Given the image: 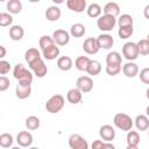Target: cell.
Returning a JSON list of instances; mask_svg holds the SVG:
<instances>
[{"mask_svg":"<svg viewBox=\"0 0 149 149\" xmlns=\"http://www.w3.org/2000/svg\"><path fill=\"white\" fill-rule=\"evenodd\" d=\"M146 97H147V99L149 100V87H148L147 91H146Z\"/></svg>","mask_w":149,"mask_h":149,"instance_id":"cell-49","label":"cell"},{"mask_svg":"<svg viewBox=\"0 0 149 149\" xmlns=\"http://www.w3.org/2000/svg\"><path fill=\"white\" fill-rule=\"evenodd\" d=\"M102 149H115V147H114V144H112L111 142H105Z\"/></svg>","mask_w":149,"mask_h":149,"instance_id":"cell-44","label":"cell"},{"mask_svg":"<svg viewBox=\"0 0 149 149\" xmlns=\"http://www.w3.org/2000/svg\"><path fill=\"white\" fill-rule=\"evenodd\" d=\"M148 136H149V130H148Z\"/></svg>","mask_w":149,"mask_h":149,"instance_id":"cell-53","label":"cell"},{"mask_svg":"<svg viewBox=\"0 0 149 149\" xmlns=\"http://www.w3.org/2000/svg\"><path fill=\"white\" fill-rule=\"evenodd\" d=\"M16 142L22 148H29L33 143V135L27 130H22L16 135Z\"/></svg>","mask_w":149,"mask_h":149,"instance_id":"cell-12","label":"cell"},{"mask_svg":"<svg viewBox=\"0 0 149 149\" xmlns=\"http://www.w3.org/2000/svg\"><path fill=\"white\" fill-rule=\"evenodd\" d=\"M100 71H101V64H100V62H98L95 59H91L90 65H88L86 72L90 76H98L100 73Z\"/></svg>","mask_w":149,"mask_h":149,"instance_id":"cell-30","label":"cell"},{"mask_svg":"<svg viewBox=\"0 0 149 149\" xmlns=\"http://www.w3.org/2000/svg\"><path fill=\"white\" fill-rule=\"evenodd\" d=\"M9 85H10L9 79H8L6 76H1V77H0V91H1V92L6 91V90L9 87Z\"/></svg>","mask_w":149,"mask_h":149,"instance_id":"cell-42","label":"cell"},{"mask_svg":"<svg viewBox=\"0 0 149 149\" xmlns=\"http://www.w3.org/2000/svg\"><path fill=\"white\" fill-rule=\"evenodd\" d=\"M23 35H24V30H23V28L21 26L14 24V26H12L9 28V37L13 41H20V40H22Z\"/></svg>","mask_w":149,"mask_h":149,"instance_id":"cell-22","label":"cell"},{"mask_svg":"<svg viewBox=\"0 0 149 149\" xmlns=\"http://www.w3.org/2000/svg\"><path fill=\"white\" fill-rule=\"evenodd\" d=\"M102 10L105 15H111L114 17H116L120 14V7L116 2H107Z\"/></svg>","mask_w":149,"mask_h":149,"instance_id":"cell-21","label":"cell"},{"mask_svg":"<svg viewBox=\"0 0 149 149\" xmlns=\"http://www.w3.org/2000/svg\"><path fill=\"white\" fill-rule=\"evenodd\" d=\"M83 49L87 55H95L100 50L98 41L94 37H87L83 43Z\"/></svg>","mask_w":149,"mask_h":149,"instance_id":"cell-10","label":"cell"},{"mask_svg":"<svg viewBox=\"0 0 149 149\" xmlns=\"http://www.w3.org/2000/svg\"><path fill=\"white\" fill-rule=\"evenodd\" d=\"M13 76L14 78L19 81V84L24 85V86H30L33 83V73L28 69L24 68L23 64L19 63L14 66L13 70Z\"/></svg>","mask_w":149,"mask_h":149,"instance_id":"cell-1","label":"cell"},{"mask_svg":"<svg viewBox=\"0 0 149 149\" xmlns=\"http://www.w3.org/2000/svg\"><path fill=\"white\" fill-rule=\"evenodd\" d=\"M133 22H134V20H133L132 15H129V14H121L120 17L118 19L116 23L119 24V28H121V27H130V26H133Z\"/></svg>","mask_w":149,"mask_h":149,"instance_id":"cell-32","label":"cell"},{"mask_svg":"<svg viewBox=\"0 0 149 149\" xmlns=\"http://www.w3.org/2000/svg\"><path fill=\"white\" fill-rule=\"evenodd\" d=\"M52 40L56 45H66L70 42V33L64 29H56L52 33Z\"/></svg>","mask_w":149,"mask_h":149,"instance_id":"cell-9","label":"cell"},{"mask_svg":"<svg viewBox=\"0 0 149 149\" xmlns=\"http://www.w3.org/2000/svg\"><path fill=\"white\" fill-rule=\"evenodd\" d=\"M6 56V48L3 45H0V57L3 58Z\"/></svg>","mask_w":149,"mask_h":149,"instance_id":"cell-46","label":"cell"},{"mask_svg":"<svg viewBox=\"0 0 149 149\" xmlns=\"http://www.w3.org/2000/svg\"><path fill=\"white\" fill-rule=\"evenodd\" d=\"M99 135L102 141L105 142H111L115 137V129L111 125H104L99 129Z\"/></svg>","mask_w":149,"mask_h":149,"instance_id":"cell-11","label":"cell"},{"mask_svg":"<svg viewBox=\"0 0 149 149\" xmlns=\"http://www.w3.org/2000/svg\"><path fill=\"white\" fill-rule=\"evenodd\" d=\"M86 12H87V15H88L90 17H100V16H101V12H102V9H101L100 5L93 2V3L88 5Z\"/></svg>","mask_w":149,"mask_h":149,"instance_id":"cell-29","label":"cell"},{"mask_svg":"<svg viewBox=\"0 0 149 149\" xmlns=\"http://www.w3.org/2000/svg\"><path fill=\"white\" fill-rule=\"evenodd\" d=\"M13 141H14L13 135L9 134V133H2L0 135V146L2 148H9V147H12Z\"/></svg>","mask_w":149,"mask_h":149,"instance_id":"cell-34","label":"cell"},{"mask_svg":"<svg viewBox=\"0 0 149 149\" xmlns=\"http://www.w3.org/2000/svg\"><path fill=\"white\" fill-rule=\"evenodd\" d=\"M69 147L71 149H88V142L80 134H71L69 137Z\"/></svg>","mask_w":149,"mask_h":149,"instance_id":"cell-7","label":"cell"},{"mask_svg":"<svg viewBox=\"0 0 149 149\" xmlns=\"http://www.w3.org/2000/svg\"><path fill=\"white\" fill-rule=\"evenodd\" d=\"M121 62H122V57H121L120 52H118V51L108 52L106 56V64L107 65H115V64L121 65Z\"/></svg>","mask_w":149,"mask_h":149,"instance_id":"cell-27","label":"cell"},{"mask_svg":"<svg viewBox=\"0 0 149 149\" xmlns=\"http://www.w3.org/2000/svg\"><path fill=\"white\" fill-rule=\"evenodd\" d=\"M121 71V65L115 64V65H106V73L108 76H116Z\"/></svg>","mask_w":149,"mask_h":149,"instance_id":"cell-39","label":"cell"},{"mask_svg":"<svg viewBox=\"0 0 149 149\" xmlns=\"http://www.w3.org/2000/svg\"><path fill=\"white\" fill-rule=\"evenodd\" d=\"M55 42L52 40V36H48V35H43L40 37V41H38V45L41 48V50H44L51 45H54Z\"/></svg>","mask_w":149,"mask_h":149,"instance_id":"cell-35","label":"cell"},{"mask_svg":"<svg viewBox=\"0 0 149 149\" xmlns=\"http://www.w3.org/2000/svg\"><path fill=\"white\" fill-rule=\"evenodd\" d=\"M146 115H147V116L149 118V105H148V106L146 107Z\"/></svg>","mask_w":149,"mask_h":149,"instance_id":"cell-48","label":"cell"},{"mask_svg":"<svg viewBox=\"0 0 149 149\" xmlns=\"http://www.w3.org/2000/svg\"><path fill=\"white\" fill-rule=\"evenodd\" d=\"M62 15V12L59 9V7L57 6H50L47 10H45V17L48 21L50 22H55V21H58L59 17Z\"/></svg>","mask_w":149,"mask_h":149,"instance_id":"cell-19","label":"cell"},{"mask_svg":"<svg viewBox=\"0 0 149 149\" xmlns=\"http://www.w3.org/2000/svg\"><path fill=\"white\" fill-rule=\"evenodd\" d=\"M66 6L70 10H72L74 13H81L85 9H87L86 8V0H68Z\"/></svg>","mask_w":149,"mask_h":149,"instance_id":"cell-15","label":"cell"},{"mask_svg":"<svg viewBox=\"0 0 149 149\" xmlns=\"http://www.w3.org/2000/svg\"><path fill=\"white\" fill-rule=\"evenodd\" d=\"M42 56L47 59V61H52V59H56L58 56H59V48L54 44L44 50H42Z\"/></svg>","mask_w":149,"mask_h":149,"instance_id":"cell-20","label":"cell"},{"mask_svg":"<svg viewBox=\"0 0 149 149\" xmlns=\"http://www.w3.org/2000/svg\"><path fill=\"white\" fill-rule=\"evenodd\" d=\"M104 144L105 142L101 141V140H94L91 144V149H102L104 148Z\"/></svg>","mask_w":149,"mask_h":149,"instance_id":"cell-43","label":"cell"},{"mask_svg":"<svg viewBox=\"0 0 149 149\" xmlns=\"http://www.w3.org/2000/svg\"><path fill=\"white\" fill-rule=\"evenodd\" d=\"M81 98H83V93L77 88V87H73V88H70L66 93V99L70 104H79L81 101Z\"/></svg>","mask_w":149,"mask_h":149,"instance_id":"cell-17","label":"cell"},{"mask_svg":"<svg viewBox=\"0 0 149 149\" xmlns=\"http://www.w3.org/2000/svg\"><path fill=\"white\" fill-rule=\"evenodd\" d=\"M13 23V16L9 13H0V26L7 27Z\"/></svg>","mask_w":149,"mask_h":149,"instance_id":"cell-38","label":"cell"},{"mask_svg":"<svg viewBox=\"0 0 149 149\" xmlns=\"http://www.w3.org/2000/svg\"><path fill=\"white\" fill-rule=\"evenodd\" d=\"M127 146H139L140 143V135L136 130H129L127 133Z\"/></svg>","mask_w":149,"mask_h":149,"instance_id":"cell-31","label":"cell"},{"mask_svg":"<svg viewBox=\"0 0 149 149\" xmlns=\"http://www.w3.org/2000/svg\"><path fill=\"white\" fill-rule=\"evenodd\" d=\"M116 17L111 16V15H101L97 20V26L101 31H111L116 24Z\"/></svg>","mask_w":149,"mask_h":149,"instance_id":"cell-5","label":"cell"},{"mask_svg":"<svg viewBox=\"0 0 149 149\" xmlns=\"http://www.w3.org/2000/svg\"><path fill=\"white\" fill-rule=\"evenodd\" d=\"M40 119L35 115H30L26 119V127L29 129V130H36L38 127H40Z\"/></svg>","mask_w":149,"mask_h":149,"instance_id":"cell-33","label":"cell"},{"mask_svg":"<svg viewBox=\"0 0 149 149\" xmlns=\"http://www.w3.org/2000/svg\"><path fill=\"white\" fill-rule=\"evenodd\" d=\"M10 149H22V147H20V146H17V147H12Z\"/></svg>","mask_w":149,"mask_h":149,"instance_id":"cell-50","label":"cell"},{"mask_svg":"<svg viewBox=\"0 0 149 149\" xmlns=\"http://www.w3.org/2000/svg\"><path fill=\"white\" fill-rule=\"evenodd\" d=\"M147 40H148V41H149V34H148V36H147Z\"/></svg>","mask_w":149,"mask_h":149,"instance_id":"cell-52","label":"cell"},{"mask_svg":"<svg viewBox=\"0 0 149 149\" xmlns=\"http://www.w3.org/2000/svg\"><path fill=\"white\" fill-rule=\"evenodd\" d=\"M134 125H135L136 129L140 130V132L148 130V129H149V118H148L147 115L140 114V115H137V116L135 118Z\"/></svg>","mask_w":149,"mask_h":149,"instance_id":"cell-16","label":"cell"},{"mask_svg":"<svg viewBox=\"0 0 149 149\" xmlns=\"http://www.w3.org/2000/svg\"><path fill=\"white\" fill-rule=\"evenodd\" d=\"M65 104V99L62 94H55L52 97H50L48 99V101L45 102V109L47 112L51 113V114H56L58 112H61V109L64 107Z\"/></svg>","mask_w":149,"mask_h":149,"instance_id":"cell-3","label":"cell"},{"mask_svg":"<svg viewBox=\"0 0 149 149\" xmlns=\"http://www.w3.org/2000/svg\"><path fill=\"white\" fill-rule=\"evenodd\" d=\"M122 56H123L128 62L135 61V59L140 56L137 44H136L135 42H126V43L122 45Z\"/></svg>","mask_w":149,"mask_h":149,"instance_id":"cell-4","label":"cell"},{"mask_svg":"<svg viewBox=\"0 0 149 149\" xmlns=\"http://www.w3.org/2000/svg\"><path fill=\"white\" fill-rule=\"evenodd\" d=\"M85 33H86V28L81 23H73L70 28V35L72 37H76V38L84 36Z\"/></svg>","mask_w":149,"mask_h":149,"instance_id":"cell-25","label":"cell"},{"mask_svg":"<svg viewBox=\"0 0 149 149\" xmlns=\"http://www.w3.org/2000/svg\"><path fill=\"white\" fill-rule=\"evenodd\" d=\"M97 41H98L99 48L100 49H105V50L111 49L113 47V44H114V40L109 34H100L97 37Z\"/></svg>","mask_w":149,"mask_h":149,"instance_id":"cell-13","label":"cell"},{"mask_svg":"<svg viewBox=\"0 0 149 149\" xmlns=\"http://www.w3.org/2000/svg\"><path fill=\"white\" fill-rule=\"evenodd\" d=\"M28 66H29L30 71H33V73L37 78H43L48 73V66L45 65V63H44V61L42 58L28 64Z\"/></svg>","mask_w":149,"mask_h":149,"instance_id":"cell-6","label":"cell"},{"mask_svg":"<svg viewBox=\"0 0 149 149\" xmlns=\"http://www.w3.org/2000/svg\"><path fill=\"white\" fill-rule=\"evenodd\" d=\"M28 149H40V148H37V147H29Z\"/></svg>","mask_w":149,"mask_h":149,"instance_id":"cell-51","label":"cell"},{"mask_svg":"<svg viewBox=\"0 0 149 149\" xmlns=\"http://www.w3.org/2000/svg\"><path fill=\"white\" fill-rule=\"evenodd\" d=\"M133 31H134L133 26H130V27H121V28H119V30H118V35H119L120 38L126 40V38L130 37V36L133 35Z\"/></svg>","mask_w":149,"mask_h":149,"instance_id":"cell-37","label":"cell"},{"mask_svg":"<svg viewBox=\"0 0 149 149\" xmlns=\"http://www.w3.org/2000/svg\"><path fill=\"white\" fill-rule=\"evenodd\" d=\"M41 58H42L41 54L36 48H30L24 54V59H26V62L28 64H30V63H33V62H35L37 59H41Z\"/></svg>","mask_w":149,"mask_h":149,"instance_id":"cell-26","label":"cell"},{"mask_svg":"<svg viewBox=\"0 0 149 149\" xmlns=\"http://www.w3.org/2000/svg\"><path fill=\"white\" fill-rule=\"evenodd\" d=\"M15 94L19 99H27L31 94V87L17 84L16 87H15Z\"/></svg>","mask_w":149,"mask_h":149,"instance_id":"cell-24","label":"cell"},{"mask_svg":"<svg viewBox=\"0 0 149 149\" xmlns=\"http://www.w3.org/2000/svg\"><path fill=\"white\" fill-rule=\"evenodd\" d=\"M90 62H91V59L87 57V56H79V57H77L76 58V61H74V66H76V69L77 70H79V71H87V68H88V65H90Z\"/></svg>","mask_w":149,"mask_h":149,"instance_id":"cell-23","label":"cell"},{"mask_svg":"<svg viewBox=\"0 0 149 149\" xmlns=\"http://www.w3.org/2000/svg\"><path fill=\"white\" fill-rule=\"evenodd\" d=\"M122 73L127 78H134L139 74V66L134 62H127L122 65Z\"/></svg>","mask_w":149,"mask_h":149,"instance_id":"cell-14","label":"cell"},{"mask_svg":"<svg viewBox=\"0 0 149 149\" xmlns=\"http://www.w3.org/2000/svg\"><path fill=\"white\" fill-rule=\"evenodd\" d=\"M76 87L81 93H87L93 88V80L90 76H81L76 81Z\"/></svg>","mask_w":149,"mask_h":149,"instance_id":"cell-8","label":"cell"},{"mask_svg":"<svg viewBox=\"0 0 149 149\" xmlns=\"http://www.w3.org/2000/svg\"><path fill=\"white\" fill-rule=\"evenodd\" d=\"M140 80L143 84H148L149 85V68H144L140 71Z\"/></svg>","mask_w":149,"mask_h":149,"instance_id":"cell-40","label":"cell"},{"mask_svg":"<svg viewBox=\"0 0 149 149\" xmlns=\"http://www.w3.org/2000/svg\"><path fill=\"white\" fill-rule=\"evenodd\" d=\"M9 14H19L22 10V3L20 0H9L6 5Z\"/></svg>","mask_w":149,"mask_h":149,"instance_id":"cell-28","label":"cell"},{"mask_svg":"<svg viewBox=\"0 0 149 149\" xmlns=\"http://www.w3.org/2000/svg\"><path fill=\"white\" fill-rule=\"evenodd\" d=\"M126 149H139V148H137V146H127Z\"/></svg>","mask_w":149,"mask_h":149,"instance_id":"cell-47","label":"cell"},{"mask_svg":"<svg viewBox=\"0 0 149 149\" xmlns=\"http://www.w3.org/2000/svg\"><path fill=\"white\" fill-rule=\"evenodd\" d=\"M73 66V61L70 56H61L57 59V68L62 71H69Z\"/></svg>","mask_w":149,"mask_h":149,"instance_id":"cell-18","label":"cell"},{"mask_svg":"<svg viewBox=\"0 0 149 149\" xmlns=\"http://www.w3.org/2000/svg\"><path fill=\"white\" fill-rule=\"evenodd\" d=\"M9 70H10V64H9V62H7V61H5V59H1V61H0V73H1L2 76H5L6 73L9 72Z\"/></svg>","mask_w":149,"mask_h":149,"instance_id":"cell-41","label":"cell"},{"mask_svg":"<svg viewBox=\"0 0 149 149\" xmlns=\"http://www.w3.org/2000/svg\"><path fill=\"white\" fill-rule=\"evenodd\" d=\"M136 44H137L140 55H142V56H147V55H149V41H148L147 38L140 40Z\"/></svg>","mask_w":149,"mask_h":149,"instance_id":"cell-36","label":"cell"},{"mask_svg":"<svg viewBox=\"0 0 149 149\" xmlns=\"http://www.w3.org/2000/svg\"><path fill=\"white\" fill-rule=\"evenodd\" d=\"M113 122L116 128H119L123 132H127V133L129 130H132L133 125H134V120L126 113H116L114 115Z\"/></svg>","mask_w":149,"mask_h":149,"instance_id":"cell-2","label":"cell"},{"mask_svg":"<svg viewBox=\"0 0 149 149\" xmlns=\"http://www.w3.org/2000/svg\"><path fill=\"white\" fill-rule=\"evenodd\" d=\"M143 15H144L146 19L149 20V5H147V6L144 7V9H143Z\"/></svg>","mask_w":149,"mask_h":149,"instance_id":"cell-45","label":"cell"}]
</instances>
